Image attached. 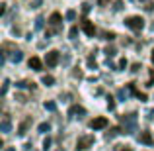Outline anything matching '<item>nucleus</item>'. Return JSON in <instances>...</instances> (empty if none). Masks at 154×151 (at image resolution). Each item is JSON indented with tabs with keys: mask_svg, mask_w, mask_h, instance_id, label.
<instances>
[{
	"mask_svg": "<svg viewBox=\"0 0 154 151\" xmlns=\"http://www.w3.org/2000/svg\"><path fill=\"white\" fill-rule=\"evenodd\" d=\"M90 128L92 130H103V128H107V118H103V116L94 118V120L90 122Z\"/></svg>",
	"mask_w": 154,
	"mask_h": 151,
	"instance_id": "8",
	"label": "nucleus"
},
{
	"mask_svg": "<svg viewBox=\"0 0 154 151\" xmlns=\"http://www.w3.org/2000/svg\"><path fill=\"white\" fill-rule=\"evenodd\" d=\"M125 67H127V59H121L119 61V69H121V71H125Z\"/></svg>",
	"mask_w": 154,
	"mask_h": 151,
	"instance_id": "30",
	"label": "nucleus"
},
{
	"mask_svg": "<svg viewBox=\"0 0 154 151\" xmlns=\"http://www.w3.org/2000/svg\"><path fill=\"white\" fill-rule=\"evenodd\" d=\"M76 35H78V28L72 26V28H70V31H68V38H70V39H76Z\"/></svg>",
	"mask_w": 154,
	"mask_h": 151,
	"instance_id": "22",
	"label": "nucleus"
},
{
	"mask_svg": "<svg viewBox=\"0 0 154 151\" xmlns=\"http://www.w3.org/2000/svg\"><path fill=\"white\" fill-rule=\"evenodd\" d=\"M146 87H154V69H150V79H148Z\"/></svg>",
	"mask_w": 154,
	"mask_h": 151,
	"instance_id": "26",
	"label": "nucleus"
},
{
	"mask_svg": "<svg viewBox=\"0 0 154 151\" xmlns=\"http://www.w3.org/2000/svg\"><path fill=\"white\" fill-rule=\"evenodd\" d=\"M82 12H84V14H88V12H90V4H88V2L82 4Z\"/></svg>",
	"mask_w": 154,
	"mask_h": 151,
	"instance_id": "29",
	"label": "nucleus"
},
{
	"mask_svg": "<svg viewBox=\"0 0 154 151\" xmlns=\"http://www.w3.org/2000/svg\"><path fill=\"white\" fill-rule=\"evenodd\" d=\"M60 22H63V16L59 14V12H53V14L49 16V26L53 28V30L45 31V38L49 39L53 34H60Z\"/></svg>",
	"mask_w": 154,
	"mask_h": 151,
	"instance_id": "2",
	"label": "nucleus"
},
{
	"mask_svg": "<svg viewBox=\"0 0 154 151\" xmlns=\"http://www.w3.org/2000/svg\"><path fill=\"white\" fill-rule=\"evenodd\" d=\"M121 130H123V133H127V136L135 133V130H137V114L135 112L121 116Z\"/></svg>",
	"mask_w": 154,
	"mask_h": 151,
	"instance_id": "1",
	"label": "nucleus"
},
{
	"mask_svg": "<svg viewBox=\"0 0 154 151\" xmlns=\"http://www.w3.org/2000/svg\"><path fill=\"white\" fill-rule=\"evenodd\" d=\"M41 83L45 84V87H53L55 84V79H53L51 75H43V79H41Z\"/></svg>",
	"mask_w": 154,
	"mask_h": 151,
	"instance_id": "16",
	"label": "nucleus"
},
{
	"mask_svg": "<svg viewBox=\"0 0 154 151\" xmlns=\"http://www.w3.org/2000/svg\"><path fill=\"white\" fill-rule=\"evenodd\" d=\"M10 130H12V118H10V114H2L0 132H2V133H10Z\"/></svg>",
	"mask_w": 154,
	"mask_h": 151,
	"instance_id": "7",
	"label": "nucleus"
},
{
	"mask_svg": "<svg viewBox=\"0 0 154 151\" xmlns=\"http://www.w3.org/2000/svg\"><path fill=\"white\" fill-rule=\"evenodd\" d=\"M107 2H109V0H98V4H100V6H105Z\"/></svg>",
	"mask_w": 154,
	"mask_h": 151,
	"instance_id": "39",
	"label": "nucleus"
},
{
	"mask_svg": "<svg viewBox=\"0 0 154 151\" xmlns=\"http://www.w3.org/2000/svg\"><path fill=\"white\" fill-rule=\"evenodd\" d=\"M137 98H139V100H146V94H144V92H137Z\"/></svg>",
	"mask_w": 154,
	"mask_h": 151,
	"instance_id": "32",
	"label": "nucleus"
},
{
	"mask_svg": "<svg viewBox=\"0 0 154 151\" xmlns=\"http://www.w3.org/2000/svg\"><path fill=\"white\" fill-rule=\"evenodd\" d=\"M139 141H140V143H144V145H152V143H154L152 133H150V132H143V133L139 136Z\"/></svg>",
	"mask_w": 154,
	"mask_h": 151,
	"instance_id": "11",
	"label": "nucleus"
},
{
	"mask_svg": "<svg viewBox=\"0 0 154 151\" xmlns=\"http://www.w3.org/2000/svg\"><path fill=\"white\" fill-rule=\"evenodd\" d=\"M59 61H60V55H59V51H57V49L47 51V55H45V65H47V67H51V69L57 67Z\"/></svg>",
	"mask_w": 154,
	"mask_h": 151,
	"instance_id": "4",
	"label": "nucleus"
},
{
	"mask_svg": "<svg viewBox=\"0 0 154 151\" xmlns=\"http://www.w3.org/2000/svg\"><path fill=\"white\" fill-rule=\"evenodd\" d=\"M139 69H140V65H139V63H135V65H133V69H131V71H133V73H137Z\"/></svg>",
	"mask_w": 154,
	"mask_h": 151,
	"instance_id": "36",
	"label": "nucleus"
},
{
	"mask_svg": "<svg viewBox=\"0 0 154 151\" xmlns=\"http://www.w3.org/2000/svg\"><path fill=\"white\" fill-rule=\"evenodd\" d=\"M10 59L14 61V63H22V59H23V53H22V51H12Z\"/></svg>",
	"mask_w": 154,
	"mask_h": 151,
	"instance_id": "14",
	"label": "nucleus"
},
{
	"mask_svg": "<svg viewBox=\"0 0 154 151\" xmlns=\"http://www.w3.org/2000/svg\"><path fill=\"white\" fill-rule=\"evenodd\" d=\"M115 47H105V55H107V59H109V57H113V55H115Z\"/></svg>",
	"mask_w": 154,
	"mask_h": 151,
	"instance_id": "25",
	"label": "nucleus"
},
{
	"mask_svg": "<svg viewBox=\"0 0 154 151\" xmlns=\"http://www.w3.org/2000/svg\"><path fill=\"white\" fill-rule=\"evenodd\" d=\"M115 38H117V35L113 34V31H105V34H103V39H107V41H113Z\"/></svg>",
	"mask_w": 154,
	"mask_h": 151,
	"instance_id": "24",
	"label": "nucleus"
},
{
	"mask_svg": "<svg viewBox=\"0 0 154 151\" xmlns=\"http://www.w3.org/2000/svg\"><path fill=\"white\" fill-rule=\"evenodd\" d=\"M16 87H18V88H31V90H33L35 84L33 83H27V80H20V83H16Z\"/></svg>",
	"mask_w": 154,
	"mask_h": 151,
	"instance_id": "15",
	"label": "nucleus"
},
{
	"mask_svg": "<svg viewBox=\"0 0 154 151\" xmlns=\"http://www.w3.org/2000/svg\"><path fill=\"white\" fill-rule=\"evenodd\" d=\"M43 26H45V18H43V16H37V18H35V30H43Z\"/></svg>",
	"mask_w": 154,
	"mask_h": 151,
	"instance_id": "17",
	"label": "nucleus"
},
{
	"mask_svg": "<svg viewBox=\"0 0 154 151\" xmlns=\"http://www.w3.org/2000/svg\"><path fill=\"white\" fill-rule=\"evenodd\" d=\"M125 26H127L129 30L140 31L144 28V20L140 18V16H129V18H125Z\"/></svg>",
	"mask_w": 154,
	"mask_h": 151,
	"instance_id": "3",
	"label": "nucleus"
},
{
	"mask_svg": "<svg viewBox=\"0 0 154 151\" xmlns=\"http://www.w3.org/2000/svg\"><path fill=\"white\" fill-rule=\"evenodd\" d=\"M119 133H123V130L121 128H109V132H105V140H113L115 136H119Z\"/></svg>",
	"mask_w": 154,
	"mask_h": 151,
	"instance_id": "13",
	"label": "nucleus"
},
{
	"mask_svg": "<svg viewBox=\"0 0 154 151\" xmlns=\"http://www.w3.org/2000/svg\"><path fill=\"white\" fill-rule=\"evenodd\" d=\"M31 122H33V120H31V116H27L26 120L20 124V128H18V136H26L27 130H29V126H31Z\"/></svg>",
	"mask_w": 154,
	"mask_h": 151,
	"instance_id": "9",
	"label": "nucleus"
},
{
	"mask_svg": "<svg viewBox=\"0 0 154 151\" xmlns=\"http://www.w3.org/2000/svg\"><path fill=\"white\" fill-rule=\"evenodd\" d=\"M127 96H129V88H127V90H125V88L117 90V98H119V100H127Z\"/></svg>",
	"mask_w": 154,
	"mask_h": 151,
	"instance_id": "18",
	"label": "nucleus"
},
{
	"mask_svg": "<svg viewBox=\"0 0 154 151\" xmlns=\"http://www.w3.org/2000/svg\"><path fill=\"white\" fill-rule=\"evenodd\" d=\"M8 87H10V80H4V84H2V90H0V94H2V96H6V92H8Z\"/></svg>",
	"mask_w": 154,
	"mask_h": 151,
	"instance_id": "23",
	"label": "nucleus"
},
{
	"mask_svg": "<svg viewBox=\"0 0 154 151\" xmlns=\"http://www.w3.org/2000/svg\"><path fill=\"white\" fill-rule=\"evenodd\" d=\"M63 63H64V65H68V63H70V55H64V59H63Z\"/></svg>",
	"mask_w": 154,
	"mask_h": 151,
	"instance_id": "35",
	"label": "nucleus"
},
{
	"mask_svg": "<svg viewBox=\"0 0 154 151\" xmlns=\"http://www.w3.org/2000/svg\"><path fill=\"white\" fill-rule=\"evenodd\" d=\"M94 136H82V137H78V141H76V149H80V151H84V149H88L90 145H94Z\"/></svg>",
	"mask_w": 154,
	"mask_h": 151,
	"instance_id": "5",
	"label": "nucleus"
},
{
	"mask_svg": "<svg viewBox=\"0 0 154 151\" xmlns=\"http://www.w3.org/2000/svg\"><path fill=\"white\" fill-rule=\"evenodd\" d=\"M64 18H66L68 22H74V20H76V10H68V12H66V16H64Z\"/></svg>",
	"mask_w": 154,
	"mask_h": 151,
	"instance_id": "21",
	"label": "nucleus"
},
{
	"mask_svg": "<svg viewBox=\"0 0 154 151\" xmlns=\"http://www.w3.org/2000/svg\"><path fill=\"white\" fill-rule=\"evenodd\" d=\"M16 100H18V102H26V96H23V94H18V96H16Z\"/></svg>",
	"mask_w": 154,
	"mask_h": 151,
	"instance_id": "34",
	"label": "nucleus"
},
{
	"mask_svg": "<svg viewBox=\"0 0 154 151\" xmlns=\"http://www.w3.org/2000/svg\"><path fill=\"white\" fill-rule=\"evenodd\" d=\"M59 151H60V149H59Z\"/></svg>",
	"mask_w": 154,
	"mask_h": 151,
	"instance_id": "42",
	"label": "nucleus"
},
{
	"mask_svg": "<svg viewBox=\"0 0 154 151\" xmlns=\"http://www.w3.org/2000/svg\"><path fill=\"white\" fill-rule=\"evenodd\" d=\"M72 77L74 79H82V71H72Z\"/></svg>",
	"mask_w": 154,
	"mask_h": 151,
	"instance_id": "31",
	"label": "nucleus"
},
{
	"mask_svg": "<svg viewBox=\"0 0 154 151\" xmlns=\"http://www.w3.org/2000/svg\"><path fill=\"white\" fill-rule=\"evenodd\" d=\"M4 151H16V149H14V147H6Z\"/></svg>",
	"mask_w": 154,
	"mask_h": 151,
	"instance_id": "40",
	"label": "nucleus"
},
{
	"mask_svg": "<svg viewBox=\"0 0 154 151\" xmlns=\"http://www.w3.org/2000/svg\"><path fill=\"white\" fill-rule=\"evenodd\" d=\"M80 28H82V31L88 35V38H94V35H96V28H94V24H92L90 20L84 18L82 22H80Z\"/></svg>",
	"mask_w": 154,
	"mask_h": 151,
	"instance_id": "6",
	"label": "nucleus"
},
{
	"mask_svg": "<svg viewBox=\"0 0 154 151\" xmlns=\"http://www.w3.org/2000/svg\"><path fill=\"white\" fill-rule=\"evenodd\" d=\"M88 67H90V69H96V61H94V57H88Z\"/></svg>",
	"mask_w": 154,
	"mask_h": 151,
	"instance_id": "28",
	"label": "nucleus"
},
{
	"mask_svg": "<svg viewBox=\"0 0 154 151\" xmlns=\"http://www.w3.org/2000/svg\"><path fill=\"white\" fill-rule=\"evenodd\" d=\"M150 59H152V63H154V49H152V55H150Z\"/></svg>",
	"mask_w": 154,
	"mask_h": 151,
	"instance_id": "41",
	"label": "nucleus"
},
{
	"mask_svg": "<svg viewBox=\"0 0 154 151\" xmlns=\"http://www.w3.org/2000/svg\"><path fill=\"white\" fill-rule=\"evenodd\" d=\"M39 133H47V132H49V130H51V126L49 124H47V122H43V124H39Z\"/></svg>",
	"mask_w": 154,
	"mask_h": 151,
	"instance_id": "20",
	"label": "nucleus"
},
{
	"mask_svg": "<svg viewBox=\"0 0 154 151\" xmlns=\"http://www.w3.org/2000/svg\"><path fill=\"white\" fill-rule=\"evenodd\" d=\"M29 69H31V71H41V69H43L41 59H39V57H31V59H29Z\"/></svg>",
	"mask_w": 154,
	"mask_h": 151,
	"instance_id": "12",
	"label": "nucleus"
},
{
	"mask_svg": "<svg viewBox=\"0 0 154 151\" xmlns=\"http://www.w3.org/2000/svg\"><path fill=\"white\" fill-rule=\"evenodd\" d=\"M39 4H41V0H33V4H31V8H39Z\"/></svg>",
	"mask_w": 154,
	"mask_h": 151,
	"instance_id": "37",
	"label": "nucleus"
},
{
	"mask_svg": "<svg viewBox=\"0 0 154 151\" xmlns=\"http://www.w3.org/2000/svg\"><path fill=\"white\" fill-rule=\"evenodd\" d=\"M49 145H51V140H49V137H47V140H45V141H43V149H45V151H47V149H49Z\"/></svg>",
	"mask_w": 154,
	"mask_h": 151,
	"instance_id": "33",
	"label": "nucleus"
},
{
	"mask_svg": "<svg viewBox=\"0 0 154 151\" xmlns=\"http://www.w3.org/2000/svg\"><path fill=\"white\" fill-rule=\"evenodd\" d=\"M43 106H45V110H49V112H55V110H57V102H53V100L45 102Z\"/></svg>",
	"mask_w": 154,
	"mask_h": 151,
	"instance_id": "19",
	"label": "nucleus"
},
{
	"mask_svg": "<svg viewBox=\"0 0 154 151\" xmlns=\"http://www.w3.org/2000/svg\"><path fill=\"white\" fill-rule=\"evenodd\" d=\"M107 108H109V110H113V108H115V102H113L111 96H107Z\"/></svg>",
	"mask_w": 154,
	"mask_h": 151,
	"instance_id": "27",
	"label": "nucleus"
},
{
	"mask_svg": "<svg viewBox=\"0 0 154 151\" xmlns=\"http://www.w3.org/2000/svg\"><path fill=\"white\" fill-rule=\"evenodd\" d=\"M84 114H86V110H84L82 106H78V104H74L70 110H68V116H70V118H76V116H78V118H82Z\"/></svg>",
	"mask_w": 154,
	"mask_h": 151,
	"instance_id": "10",
	"label": "nucleus"
},
{
	"mask_svg": "<svg viewBox=\"0 0 154 151\" xmlns=\"http://www.w3.org/2000/svg\"><path fill=\"white\" fill-rule=\"evenodd\" d=\"M119 151H133V149L129 147V145H125V147H123V145H121V149H119Z\"/></svg>",
	"mask_w": 154,
	"mask_h": 151,
	"instance_id": "38",
	"label": "nucleus"
}]
</instances>
